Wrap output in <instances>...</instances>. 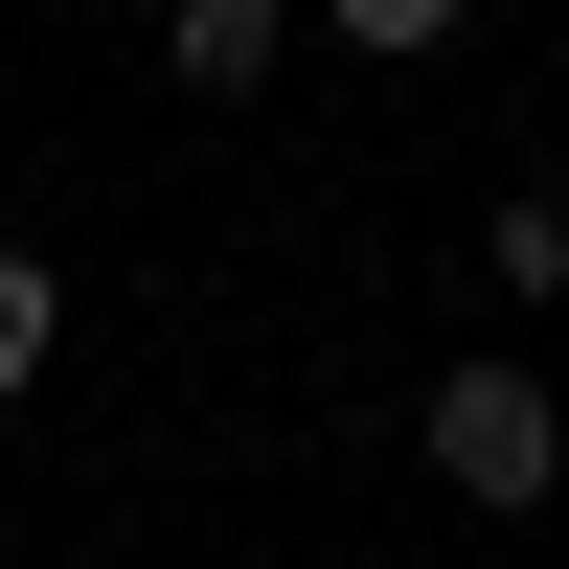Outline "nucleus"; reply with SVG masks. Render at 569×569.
<instances>
[{
	"label": "nucleus",
	"instance_id": "f257e3e1",
	"mask_svg": "<svg viewBox=\"0 0 569 569\" xmlns=\"http://www.w3.org/2000/svg\"><path fill=\"white\" fill-rule=\"evenodd\" d=\"M410 433H433V479L456 501H569V388H547V365H433V410H410Z\"/></svg>",
	"mask_w": 569,
	"mask_h": 569
},
{
	"label": "nucleus",
	"instance_id": "f03ea898",
	"mask_svg": "<svg viewBox=\"0 0 569 569\" xmlns=\"http://www.w3.org/2000/svg\"><path fill=\"white\" fill-rule=\"evenodd\" d=\"M160 69L206 91V114H251V91L297 69V0H182V23H160Z\"/></svg>",
	"mask_w": 569,
	"mask_h": 569
},
{
	"label": "nucleus",
	"instance_id": "7ed1b4c3",
	"mask_svg": "<svg viewBox=\"0 0 569 569\" xmlns=\"http://www.w3.org/2000/svg\"><path fill=\"white\" fill-rule=\"evenodd\" d=\"M479 273H501L525 319H569V182H501V228H479Z\"/></svg>",
	"mask_w": 569,
	"mask_h": 569
},
{
	"label": "nucleus",
	"instance_id": "20e7f679",
	"mask_svg": "<svg viewBox=\"0 0 569 569\" xmlns=\"http://www.w3.org/2000/svg\"><path fill=\"white\" fill-rule=\"evenodd\" d=\"M46 342H69V273H46V251H0V410L46 388Z\"/></svg>",
	"mask_w": 569,
	"mask_h": 569
},
{
	"label": "nucleus",
	"instance_id": "39448f33",
	"mask_svg": "<svg viewBox=\"0 0 569 569\" xmlns=\"http://www.w3.org/2000/svg\"><path fill=\"white\" fill-rule=\"evenodd\" d=\"M319 23H342L365 69H410V46H456V0H319Z\"/></svg>",
	"mask_w": 569,
	"mask_h": 569
}]
</instances>
